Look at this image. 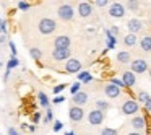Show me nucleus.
Segmentation results:
<instances>
[{
  "instance_id": "nucleus-14",
  "label": "nucleus",
  "mask_w": 151,
  "mask_h": 135,
  "mask_svg": "<svg viewBox=\"0 0 151 135\" xmlns=\"http://www.w3.org/2000/svg\"><path fill=\"white\" fill-rule=\"evenodd\" d=\"M70 44H72V39H70V36H67V34H60V36H57L55 41H54V47H55V49L70 47Z\"/></svg>"
},
{
  "instance_id": "nucleus-10",
  "label": "nucleus",
  "mask_w": 151,
  "mask_h": 135,
  "mask_svg": "<svg viewBox=\"0 0 151 135\" xmlns=\"http://www.w3.org/2000/svg\"><path fill=\"white\" fill-rule=\"evenodd\" d=\"M93 12H94V8H93V5L89 4V2H81V4L78 5V15H80L81 18L91 17Z\"/></svg>"
},
{
  "instance_id": "nucleus-25",
  "label": "nucleus",
  "mask_w": 151,
  "mask_h": 135,
  "mask_svg": "<svg viewBox=\"0 0 151 135\" xmlns=\"http://www.w3.org/2000/svg\"><path fill=\"white\" fill-rule=\"evenodd\" d=\"M39 103H41V106H42V108H49V98H47L42 91L39 93Z\"/></svg>"
},
{
  "instance_id": "nucleus-31",
  "label": "nucleus",
  "mask_w": 151,
  "mask_h": 135,
  "mask_svg": "<svg viewBox=\"0 0 151 135\" xmlns=\"http://www.w3.org/2000/svg\"><path fill=\"white\" fill-rule=\"evenodd\" d=\"M63 90H65V85H57V86H54V95H59V93H62Z\"/></svg>"
},
{
  "instance_id": "nucleus-17",
  "label": "nucleus",
  "mask_w": 151,
  "mask_h": 135,
  "mask_svg": "<svg viewBox=\"0 0 151 135\" xmlns=\"http://www.w3.org/2000/svg\"><path fill=\"white\" fill-rule=\"evenodd\" d=\"M138 101L143 103L145 108H146V111L150 112V106H151L150 101H151V98H150V95H148L146 91H140V93H138Z\"/></svg>"
},
{
  "instance_id": "nucleus-29",
  "label": "nucleus",
  "mask_w": 151,
  "mask_h": 135,
  "mask_svg": "<svg viewBox=\"0 0 151 135\" xmlns=\"http://www.w3.org/2000/svg\"><path fill=\"white\" fill-rule=\"evenodd\" d=\"M94 4H96V7L104 8V7H107V5H109V0H94Z\"/></svg>"
},
{
  "instance_id": "nucleus-35",
  "label": "nucleus",
  "mask_w": 151,
  "mask_h": 135,
  "mask_svg": "<svg viewBox=\"0 0 151 135\" xmlns=\"http://www.w3.org/2000/svg\"><path fill=\"white\" fill-rule=\"evenodd\" d=\"M47 109V121H52V117H54V112H52V109H50V108H46Z\"/></svg>"
},
{
  "instance_id": "nucleus-9",
  "label": "nucleus",
  "mask_w": 151,
  "mask_h": 135,
  "mask_svg": "<svg viewBox=\"0 0 151 135\" xmlns=\"http://www.w3.org/2000/svg\"><path fill=\"white\" fill-rule=\"evenodd\" d=\"M104 93L107 98L114 99V98H119V96L122 95V88H119L117 85H114V83H109V85L104 86Z\"/></svg>"
},
{
  "instance_id": "nucleus-6",
  "label": "nucleus",
  "mask_w": 151,
  "mask_h": 135,
  "mask_svg": "<svg viewBox=\"0 0 151 135\" xmlns=\"http://www.w3.org/2000/svg\"><path fill=\"white\" fill-rule=\"evenodd\" d=\"M125 7L122 4H112L111 7H109V15H111L112 18H117V20H120V18H124L125 17Z\"/></svg>"
},
{
  "instance_id": "nucleus-42",
  "label": "nucleus",
  "mask_w": 151,
  "mask_h": 135,
  "mask_svg": "<svg viewBox=\"0 0 151 135\" xmlns=\"http://www.w3.org/2000/svg\"><path fill=\"white\" fill-rule=\"evenodd\" d=\"M128 135H141V134H140V132H137V130H135V132H130Z\"/></svg>"
},
{
  "instance_id": "nucleus-41",
  "label": "nucleus",
  "mask_w": 151,
  "mask_h": 135,
  "mask_svg": "<svg viewBox=\"0 0 151 135\" xmlns=\"http://www.w3.org/2000/svg\"><path fill=\"white\" fill-rule=\"evenodd\" d=\"M4 43H7V36H5V34L0 36V44H4Z\"/></svg>"
},
{
  "instance_id": "nucleus-16",
  "label": "nucleus",
  "mask_w": 151,
  "mask_h": 135,
  "mask_svg": "<svg viewBox=\"0 0 151 135\" xmlns=\"http://www.w3.org/2000/svg\"><path fill=\"white\" fill-rule=\"evenodd\" d=\"M141 28H143V23H141L138 18H132V20L127 21V30L130 31V33L137 34L138 31H141Z\"/></svg>"
},
{
  "instance_id": "nucleus-19",
  "label": "nucleus",
  "mask_w": 151,
  "mask_h": 135,
  "mask_svg": "<svg viewBox=\"0 0 151 135\" xmlns=\"http://www.w3.org/2000/svg\"><path fill=\"white\" fill-rule=\"evenodd\" d=\"M135 44H137V34H135V33H128L127 36L124 38V46L133 47Z\"/></svg>"
},
{
  "instance_id": "nucleus-12",
  "label": "nucleus",
  "mask_w": 151,
  "mask_h": 135,
  "mask_svg": "<svg viewBox=\"0 0 151 135\" xmlns=\"http://www.w3.org/2000/svg\"><path fill=\"white\" fill-rule=\"evenodd\" d=\"M132 127H133L137 132L145 130V129L148 127V121H146V117H143V116H135V117L132 119Z\"/></svg>"
},
{
  "instance_id": "nucleus-44",
  "label": "nucleus",
  "mask_w": 151,
  "mask_h": 135,
  "mask_svg": "<svg viewBox=\"0 0 151 135\" xmlns=\"http://www.w3.org/2000/svg\"><path fill=\"white\" fill-rule=\"evenodd\" d=\"M0 69H2V62H0Z\"/></svg>"
},
{
  "instance_id": "nucleus-24",
  "label": "nucleus",
  "mask_w": 151,
  "mask_h": 135,
  "mask_svg": "<svg viewBox=\"0 0 151 135\" xmlns=\"http://www.w3.org/2000/svg\"><path fill=\"white\" fill-rule=\"evenodd\" d=\"M96 109H99V111H107L109 109V103L107 101H104V99H98L96 101Z\"/></svg>"
},
{
  "instance_id": "nucleus-28",
  "label": "nucleus",
  "mask_w": 151,
  "mask_h": 135,
  "mask_svg": "<svg viewBox=\"0 0 151 135\" xmlns=\"http://www.w3.org/2000/svg\"><path fill=\"white\" fill-rule=\"evenodd\" d=\"M80 88H81V82H75L72 85V88H70V91H72V95H75L76 91H80Z\"/></svg>"
},
{
  "instance_id": "nucleus-32",
  "label": "nucleus",
  "mask_w": 151,
  "mask_h": 135,
  "mask_svg": "<svg viewBox=\"0 0 151 135\" xmlns=\"http://www.w3.org/2000/svg\"><path fill=\"white\" fill-rule=\"evenodd\" d=\"M62 127H63V124L60 121H55L54 122V132H59V130H62Z\"/></svg>"
},
{
  "instance_id": "nucleus-37",
  "label": "nucleus",
  "mask_w": 151,
  "mask_h": 135,
  "mask_svg": "<svg viewBox=\"0 0 151 135\" xmlns=\"http://www.w3.org/2000/svg\"><path fill=\"white\" fill-rule=\"evenodd\" d=\"M41 121V112H34V116H33V122L36 124V122H39Z\"/></svg>"
},
{
  "instance_id": "nucleus-3",
  "label": "nucleus",
  "mask_w": 151,
  "mask_h": 135,
  "mask_svg": "<svg viewBox=\"0 0 151 135\" xmlns=\"http://www.w3.org/2000/svg\"><path fill=\"white\" fill-rule=\"evenodd\" d=\"M138 109H140V106H138L137 101H133V99H127V101H124L120 111H122L124 116H130V114H137Z\"/></svg>"
},
{
  "instance_id": "nucleus-27",
  "label": "nucleus",
  "mask_w": 151,
  "mask_h": 135,
  "mask_svg": "<svg viewBox=\"0 0 151 135\" xmlns=\"http://www.w3.org/2000/svg\"><path fill=\"white\" fill-rule=\"evenodd\" d=\"M101 135H119V132L112 127H106V129H102Z\"/></svg>"
},
{
  "instance_id": "nucleus-30",
  "label": "nucleus",
  "mask_w": 151,
  "mask_h": 135,
  "mask_svg": "<svg viewBox=\"0 0 151 135\" xmlns=\"http://www.w3.org/2000/svg\"><path fill=\"white\" fill-rule=\"evenodd\" d=\"M18 8L26 12V10H29V8H31V5L28 4V2H20V4H18Z\"/></svg>"
},
{
  "instance_id": "nucleus-11",
  "label": "nucleus",
  "mask_w": 151,
  "mask_h": 135,
  "mask_svg": "<svg viewBox=\"0 0 151 135\" xmlns=\"http://www.w3.org/2000/svg\"><path fill=\"white\" fill-rule=\"evenodd\" d=\"M72 54V49L70 47H60V49H54L52 57L54 60H67Z\"/></svg>"
},
{
  "instance_id": "nucleus-21",
  "label": "nucleus",
  "mask_w": 151,
  "mask_h": 135,
  "mask_svg": "<svg viewBox=\"0 0 151 135\" xmlns=\"http://www.w3.org/2000/svg\"><path fill=\"white\" fill-rule=\"evenodd\" d=\"M29 56L33 57L34 60H36L37 64H39V60H41V57H42V52H41L39 49H37V47H31L29 49Z\"/></svg>"
},
{
  "instance_id": "nucleus-13",
  "label": "nucleus",
  "mask_w": 151,
  "mask_h": 135,
  "mask_svg": "<svg viewBox=\"0 0 151 135\" xmlns=\"http://www.w3.org/2000/svg\"><path fill=\"white\" fill-rule=\"evenodd\" d=\"M122 83L125 85V88H132V86L137 83V77L132 70H127V72L122 73Z\"/></svg>"
},
{
  "instance_id": "nucleus-40",
  "label": "nucleus",
  "mask_w": 151,
  "mask_h": 135,
  "mask_svg": "<svg viewBox=\"0 0 151 135\" xmlns=\"http://www.w3.org/2000/svg\"><path fill=\"white\" fill-rule=\"evenodd\" d=\"M0 30H2V33H5V31H7V23H5V21H2V25H0Z\"/></svg>"
},
{
  "instance_id": "nucleus-22",
  "label": "nucleus",
  "mask_w": 151,
  "mask_h": 135,
  "mask_svg": "<svg viewBox=\"0 0 151 135\" xmlns=\"http://www.w3.org/2000/svg\"><path fill=\"white\" fill-rule=\"evenodd\" d=\"M127 8L130 12H138V10H140V2H138V0H128V2H127Z\"/></svg>"
},
{
  "instance_id": "nucleus-33",
  "label": "nucleus",
  "mask_w": 151,
  "mask_h": 135,
  "mask_svg": "<svg viewBox=\"0 0 151 135\" xmlns=\"http://www.w3.org/2000/svg\"><path fill=\"white\" fill-rule=\"evenodd\" d=\"M111 83H114V85H117L119 88H125V85L122 83V80H117V78H112L111 80Z\"/></svg>"
},
{
  "instance_id": "nucleus-39",
  "label": "nucleus",
  "mask_w": 151,
  "mask_h": 135,
  "mask_svg": "<svg viewBox=\"0 0 151 135\" xmlns=\"http://www.w3.org/2000/svg\"><path fill=\"white\" fill-rule=\"evenodd\" d=\"M8 135H21V134H18L13 127H10V129H8Z\"/></svg>"
},
{
  "instance_id": "nucleus-43",
  "label": "nucleus",
  "mask_w": 151,
  "mask_h": 135,
  "mask_svg": "<svg viewBox=\"0 0 151 135\" xmlns=\"http://www.w3.org/2000/svg\"><path fill=\"white\" fill-rule=\"evenodd\" d=\"M65 135H75V134H73V132H67Z\"/></svg>"
},
{
  "instance_id": "nucleus-4",
  "label": "nucleus",
  "mask_w": 151,
  "mask_h": 135,
  "mask_svg": "<svg viewBox=\"0 0 151 135\" xmlns=\"http://www.w3.org/2000/svg\"><path fill=\"white\" fill-rule=\"evenodd\" d=\"M106 119V112L104 111H99V109H93L91 112L88 114V121L91 125H101Z\"/></svg>"
},
{
  "instance_id": "nucleus-8",
  "label": "nucleus",
  "mask_w": 151,
  "mask_h": 135,
  "mask_svg": "<svg viewBox=\"0 0 151 135\" xmlns=\"http://www.w3.org/2000/svg\"><path fill=\"white\" fill-rule=\"evenodd\" d=\"M65 70L68 73H78L80 70H81V62H80L78 59H72V57H68L65 62Z\"/></svg>"
},
{
  "instance_id": "nucleus-45",
  "label": "nucleus",
  "mask_w": 151,
  "mask_h": 135,
  "mask_svg": "<svg viewBox=\"0 0 151 135\" xmlns=\"http://www.w3.org/2000/svg\"><path fill=\"white\" fill-rule=\"evenodd\" d=\"M0 25H2V20H0Z\"/></svg>"
},
{
  "instance_id": "nucleus-15",
  "label": "nucleus",
  "mask_w": 151,
  "mask_h": 135,
  "mask_svg": "<svg viewBox=\"0 0 151 135\" xmlns=\"http://www.w3.org/2000/svg\"><path fill=\"white\" fill-rule=\"evenodd\" d=\"M88 101H89V96L85 91H76L73 95V104L75 106H85Z\"/></svg>"
},
{
  "instance_id": "nucleus-20",
  "label": "nucleus",
  "mask_w": 151,
  "mask_h": 135,
  "mask_svg": "<svg viewBox=\"0 0 151 135\" xmlns=\"http://www.w3.org/2000/svg\"><path fill=\"white\" fill-rule=\"evenodd\" d=\"M140 47L145 52H150L151 51V36H143V39H141V43H140Z\"/></svg>"
},
{
  "instance_id": "nucleus-7",
  "label": "nucleus",
  "mask_w": 151,
  "mask_h": 135,
  "mask_svg": "<svg viewBox=\"0 0 151 135\" xmlns=\"http://www.w3.org/2000/svg\"><path fill=\"white\" fill-rule=\"evenodd\" d=\"M68 117L72 122H80L83 121V117H85V112H83L81 106H75L73 104L72 108L68 109Z\"/></svg>"
},
{
  "instance_id": "nucleus-5",
  "label": "nucleus",
  "mask_w": 151,
  "mask_h": 135,
  "mask_svg": "<svg viewBox=\"0 0 151 135\" xmlns=\"http://www.w3.org/2000/svg\"><path fill=\"white\" fill-rule=\"evenodd\" d=\"M130 70L133 73H145L148 70V60H143V59L130 60Z\"/></svg>"
},
{
  "instance_id": "nucleus-23",
  "label": "nucleus",
  "mask_w": 151,
  "mask_h": 135,
  "mask_svg": "<svg viewBox=\"0 0 151 135\" xmlns=\"http://www.w3.org/2000/svg\"><path fill=\"white\" fill-rule=\"evenodd\" d=\"M93 80V77L89 75L88 72H78V82H83V83H89Z\"/></svg>"
},
{
  "instance_id": "nucleus-38",
  "label": "nucleus",
  "mask_w": 151,
  "mask_h": 135,
  "mask_svg": "<svg viewBox=\"0 0 151 135\" xmlns=\"http://www.w3.org/2000/svg\"><path fill=\"white\" fill-rule=\"evenodd\" d=\"M10 51H12V57L17 56V46H15L13 43H10Z\"/></svg>"
},
{
  "instance_id": "nucleus-36",
  "label": "nucleus",
  "mask_w": 151,
  "mask_h": 135,
  "mask_svg": "<svg viewBox=\"0 0 151 135\" xmlns=\"http://www.w3.org/2000/svg\"><path fill=\"white\" fill-rule=\"evenodd\" d=\"M109 33H111L112 36H117V34H119V28L117 26H112L111 30H109Z\"/></svg>"
},
{
  "instance_id": "nucleus-1",
  "label": "nucleus",
  "mask_w": 151,
  "mask_h": 135,
  "mask_svg": "<svg viewBox=\"0 0 151 135\" xmlns=\"http://www.w3.org/2000/svg\"><path fill=\"white\" fill-rule=\"evenodd\" d=\"M37 28H39L41 34L47 36V34H52L54 31L57 30V23H55V20H52V18H42V20H39Z\"/></svg>"
},
{
  "instance_id": "nucleus-26",
  "label": "nucleus",
  "mask_w": 151,
  "mask_h": 135,
  "mask_svg": "<svg viewBox=\"0 0 151 135\" xmlns=\"http://www.w3.org/2000/svg\"><path fill=\"white\" fill-rule=\"evenodd\" d=\"M18 65H20V60H18L17 59V57H12V59H10V62H8L7 64V67H8V70H12V69H15V67H18Z\"/></svg>"
},
{
  "instance_id": "nucleus-18",
  "label": "nucleus",
  "mask_w": 151,
  "mask_h": 135,
  "mask_svg": "<svg viewBox=\"0 0 151 135\" xmlns=\"http://www.w3.org/2000/svg\"><path fill=\"white\" fill-rule=\"evenodd\" d=\"M115 60H117L119 64H130L132 56H130V52H127V51H122V52H119V54H117Z\"/></svg>"
},
{
  "instance_id": "nucleus-2",
  "label": "nucleus",
  "mask_w": 151,
  "mask_h": 135,
  "mask_svg": "<svg viewBox=\"0 0 151 135\" xmlns=\"http://www.w3.org/2000/svg\"><path fill=\"white\" fill-rule=\"evenodd\" d=\"M57 15H59L60 20L70 21V20H73V17H75V10H73V7L70 4H63V5H60V7L57 8Z\"/></svg>"
},
{
  "instance_id": "nucleus-34",
  "label": "nucleus",
  "mask_w": 151,
  "mask_h": 135,
  "mask_svg": "<svg viewBox=\"0 0 151 135\" xmlns=\"http://www.w3.org/2000/svg\"><path fill=\"white\" fill-rule=\"evenodd\" d=\"M52 101L55 103V104H60L62 101H65V98H63V96H55V98H54Z\"/></svg>"
}]
</instances>
